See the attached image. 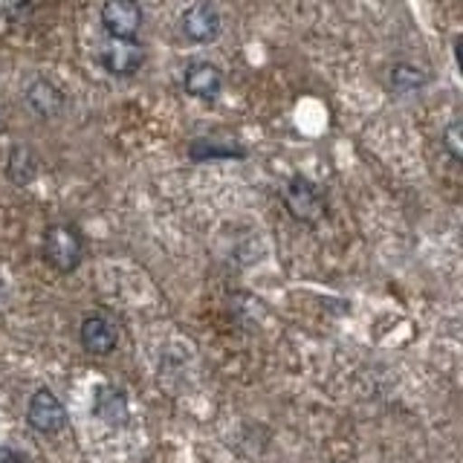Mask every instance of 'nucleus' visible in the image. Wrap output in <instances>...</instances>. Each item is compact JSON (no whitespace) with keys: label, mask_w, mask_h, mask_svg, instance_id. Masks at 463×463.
<instances>
[{"label":"nucleus","mask_w":463,"mask_h":463,"mask_svg":"<svg viewBox=\"0 0 463 463\" xmlns=\"http://www.w3.org/2000/svg\"><path fill=\"white\" fill-rule=\"evenodd\" d=\"M93 414L108 426H125L128 420V397L116 385H99L93 394Z\"/></svg>","instance_id":"obj_9"},{"label":"nucleus","mask_w":463,"mask_h":463,"mask_svg":"<svg viewBox=\"0 0 463 463\" xmlns=\"http://www.w3.org/2000/svg\"><path fill=\"white\" fill-rule=\"evenodd\" d=\"M0 463H26L24 455L14 452L12 446H0Z\"/></svg>","instance_id":"obj_16"},{"label":"nucleus","mask_w":463,"mask_h":463,"mask_svg":"<svg viewBox=\"0 0 463 463\" xmlns=\"http://www.w3.org/2000/svg\"><path fill=\"white\" fill-rule=\"evenodd\" d=\"M26 101L33 105V110H35L38 116H55L58 110L64 108V96H61V90H58V87L50 84V81H35V84H29Z\"/></svg>","instance_id":"obj_10"},{"label":"nucleus","mask_w":463,"mask_h":463,"mask_svg":"<svg viewBox=\"0 0 463 463\" xmlns=\"http://www.w3.org/2000/svg\"><path fill=\"white\" fill-rule=\"evenodd\" d=\"M101 26L113 38H137L142 26V9L137 0H105Z\"/></svg>","instance_id":"obj_6"},{"label":"nucleus","mask_w":463,"mask_h":463,"mask_svg":"<svg viewBox=\"0 0 463 463\" xmlns=\"http://www.w3.org/2000/svg\"><path fill=\"white\" fill-rule=\"evenodd\" d=\"M221 29H223L221 12H217L212 4H206V0L192 4L180 18V33L192 43H212V41H217V35H221Z\"/></svg>","instance_id":"obj_5"},{"label":"nucleus","mask_w":463,"mask_h":463,"mask_svg":"<svg viewBox=\"0 0 463 463\" xmlns=\"http://www.w3.org/2000/svg\"><path fill=\"white\" fill-rule=\"evenodd\" d=\"M81 345L87 354L93 356H108L116 351V345H119V330H116V325L110 322V318L105 313H90L81 322Z\"/></svg>","instance_id":"obj_7"},{"label":"nucleus","mask_w":463,"mask_h":463,"mask_svg":"<svg viewBox=\"0 0 463 463\" xmlns=\"http://www.w3.org/2000/svg\"><path fill=\"white\" fill-rule=\"evenodd\" d=\"M29 0H0V14H4L6 21H24L29 14Z\"/></svg>","instance_id":"obj_14"},{"label":"nucleus","mask_w":463,"mask_h":463,"mask_svg":"<svg viewBox=\"0 0 463 463\" xmlns=\"http://www.w3.org/2000/svg\"><path fill=\"white\" fill-rule=\"evenodd\" d=\"M26 420L38 434H58L67 426V409L50 388H38L29 400Z\"/></svg>","instance_id":"obj_4"},{"label":"nucleus","mask_w":463,"mask_h":463,"mask_svg":"<svg viewBox=\"0 0 463 463\" xmlns=\"http://www.w3.org/2000/svg\"><path fill=\"white\" fill-rule=\"evenodd\" d=\"M0 296H4V281H0Z\"/></svg>","instance_id":"obj_17"},{"label":"nucleus","mask_w":463,"mask_h":463,"mask_svg":"<svg viewBox=\"0 0 463 463\" xmlns=\"http://www.w3.org/2000/svg\"><path fill=\"white\" fill-rule=\"evenodd\" d=\"M192 159H243L246 154L241 148H235V145H217L214 139H194L192 142Z\"/></svg>","instance_id":"obj_11"},{"label":"nucleus","mask_w":463,"mask_h":463,"mask_svg":"<svg viewBox=\"0 0 463 463\" xmlns=\"http://www.w3.org/2000/svg\"><path fill=\"white\" fill-rule=\"evenodd\" d=\"M284 206L298 223H307V226H316L327 214L325 194L304 177H293L284 185Z\"/></svg>","instance_id":"obj_2"},{"label":"nucleus","mask_w":463,"mask_h":463,"mask_svg":"<svg viewBox=\"0 0 463 463\" xmlns=\"http://www.w3.org/2000/svg\"><path fill=\"white\" fill-rule=\"evenodd\" d=\"M9 177L14 183H29L35 177V159L26 148H21V145H14L9 154Z\"/></svg>","instance_id":"obj_12"},{"label":"nucleus","mask_w":463,"mask_h":463,"mask_svg":"<svg viewBox=\"0 0 463 463\" xmlns=\"http://www.w3.org/2000/svg\"><path fill=\"white\" fill-rule=\"evenodd\" d=\"M443 145L449 148V154H452L455 159L463 156V142H460V122H452L446 128V134H443Z\"/></svg>","instance_id":"obj_15"},{"label":"nucleus","mask_w":463,"mask_h":463,"mask_svg":"<svg viewBox=\"0 0 463 463\" xmlns=\"http://www.w3.org/2000/svg\"><path fill=\"white\" fill-rule=\"evenodd\" d=\"M426 81H429L426 72L411 64H400L391 72V87H394V90H417V87H423Z\"/></svg>","instance_id":"obj_13"},{"label":"nucleus","mask_w":463,"mask_h":463,"mask_svg":"<svg viewBox=\"0 0 463 463\" xmlns=\"http://www.w3.org/2000/svg\"><path fill=\"white\" fill-rule=\"evenodd\" d=\"M145 61V50L137 38H113L108 35L99 43V64L105 67L110 76H134Z\"/></svg>","instance_id":"obj_3"},{"label":"nucleus","mask_w":463,"mask_h":463,"mask_svg":"<svg viewBox=\"0 0 463 463\" xmlns=\"http://www.w3.org/2000/svg\"><path fill=\"white\" fill-rule=\"evenodd\" d=\"M183 87L185 93H192L194 99H203V101H212L221 96L223 90V72L217 70L214 64H192L185 70V79H183Z\"/></svg>","instance_id":"obj_8"},{"label":"nucleus","mask_w":463,"mask_h":463,"mask_svg":"<svg viewBox=\"0 0 463 463\" xmlns=\"http://www.w3.org/2000/svg\"><path fill=\"white\" fill-rule=\"evenodd\" d=\"M43 258L55 272H76L84 260V238L72 223H52L43 232Z\"/></svg>","instance_id":"obj_1"}]
</instances>
